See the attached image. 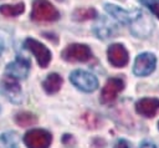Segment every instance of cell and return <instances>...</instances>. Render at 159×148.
Masks as SVG:
<instances>
[{"label": "cell", "instance_id": "cell-1", "mask_svg": "<svg viewBox=\"0 0 159 148\" xmlns=\"http://www.w3.org/2000/svg\"><path fill=\"white\" fill-rule=\"evenodd\" d=\"M30 17L36 22H52L60 19V12L47 0H34Z\"/></svg>", "mask_w": 159, "mask_h": 148}, {"label": "cell", "instance_id": "cell-2", "mask_svg": "<svg viewBox=\"0 0 159 148\" xmlns=\"http://www.w3.org/2000/svg\"><path fill=\"white\" fill-rule=\"evenodd\" d=\"M22 142L27 148H48L52 143V134L42 128H34L27 131Z\"/></svg>", "mask_w": 159, "mask_h": 148}, {"label": "cell", "instance_id": "cell-3", "mask_svg": "<svg viewBox=\"0 0 159 148\" xmlns=\"http://www.w3.org/2000/svg\"><path fill=\"white\" fill-rule=\"evenodd\" d=\"M71 83L82 92H93L98 88V80L94 75L83 71V70H75L70 75Z\"/></svg>", "mask_w": 159, "mask_h": 148}, {"label": "cell", "instance_id": "cell-4", "mask_svg": "<svg viewBox=\"0 0 159 148\" xmlns=\"http://www.w3.org/2000/svg\"><path fill=\"white\" fill-rule=\"evenodd\" d=\"M24 47L34 55V57L36 58L40 67L46 68L48 66V63L52 58V53L47 46H45L43 44H41L40 41L35 40L32 37H27L24 41Z\"/></svg>", "mask_w": 159, "mask_h": 148}, {"label": "cell", "instance_id": "cell-5", "mask_svg": "<svg viewBox=\"0 0 159 148\" xmlns=\"http://www.w3.org/2000/svg\"><path fill=\"white\" fill-rule=\"evenodd\" d=\"M61 57L67 62H87L92 57V51L86 44H71L63 49Z\"/></svg>", "mask_w": 159, "mask_h": 148}, {"label": "cell", "instance_id": "cell-6", "mask_svg": "<svg viewBox=\"0 0 159 148\" xmlns=\"http://www.w3.org/2000/svg\"><path fill=\"white\" fill-rule=\"evenodd\" d=\"M0 93L11 103L19 104L22 101V90L17 80L7 75L0 80Z\"/></svg>", "mask_w": 159, "mask_h": 148}, {"label": "cell", "instance_id": "cell-7", "mask_svg": "<svg viewBox=\"0 0 159 148\" xmlns=\"http://www.w3.org/2000/svg\"><path fill=\"white\" fill-rule=\"evenodd\" d=\"M124 88V81L120 77H111L106 81L102 92H101V97L99 101L102 104H111L116 101V98L118 97V95L123 91Z\"/></svg>", "mask_w": 159, "mask_h": 148}, {"label": "cell", "instance_id": "cell-8", "mask_svg": "<svg viewBox=\"0 0 159 148\" xmlns=\"http://www.w3.org/2000/svg\"><path fill=\"white\" fill-rule=\"evenodd\" d=\"M104 10L112 17H114L117 21H119L122 24H134L137 20H139L143 16L140 10L128 11V10H124L113 4H104Z\"/></svg>", "mask_w": 159, "mask_h": 148}, {"label": "cell", "instance_id": "cell-9", "mask_svg": "<svg viewBox=\"0 0 159 148\" xmlns=\"http://www.w3.org/2000/svg\"><path fill=\"white\" fill-rule=\"evenodd\" d=\"M155 65H157L155 56L150 52H143L135 57L133 72L135 76H148L155 70Z\"/></svg>", "mask_w": 159, "mask_h": 148}, {"label": "cell", "instance_id": "cell-10", "mask_svg": "<svg viewBox=\"0 0 159 148\" xmlns=\"http://www.w3.org/2000/svg\"><path fill=\"white\" fill-rule=\"evenodd\" d=\"M30 72V61L22 56H17L12 62H9L5 67V75L16 78L24 80Z\"/></svg>", "mask_w": 159, "mask_h": 148}, {"label": "cell", "instance_id": "cell-11", "mask_svg": "<svg viewBox=\"0 0 159 148\" xmlns=\"http://www.w3.org/2000/svg\"><path fill=\"white\" fill-rule=\"evenodd\" d=\"M107 56L113 67H124L129 61L128 51L122 44H112L107 50Z\"/></svg>", "mask_w": 159, "mask_h": 148}, {"label": "cell", "instance_id": "cell-12", "mask_svg": "<svg viewBox=\"0 0 159 148\" xmlns=\"http://www.w3.org/2000/svg\"><path fill=\"white\" fill-rule=\"evenodd\" d=\"M135 111L138 114L152 118L159 111V99L158 98H142L135 103Z\"/></svg>", "mask_w": 159, "mask_h": 148}, {"label": "cell", "instance_id": "cell-13", "mask_svg": "<svg viewBox=\"0 0 159 148\" xmlns=\"http://www.w3.org/2000/svg\"><path fill=\"white\" fill-rule=\"evenodd\" d=\"M62 82H63L62 77L58 73L52 72V73H48L46 76V78L42 81V88L46 93L53 95V93L60 91V88L62 86Z\"/></svg>", "mask_w": 159, "mask_h": 148}, {"label": "cell", "instance_id": "cell-14", "mask_svg": "<svg viewBox=\"0 0 159 148\" xmlns=\"http://www.w3.org/2000/svg\"><path fill=\"white\" fill-rule=\"evenodd\" d=\"M94 32H96L97 37H99V39L112 37V35L116 32V26L107 19H101L94 25Z\"/></svg>", "mask_w": 159, "mask_h": 148}, {"label": "cell", "instance_id": "cell-15", "mask_svg": "<svg viewBox=\"0 0 159 148\" xmlns=\"http://www.w3.org/2000/svg\"><path fill=\"white\" fill-rule=\"evenodd\" d=\"M14 122L20 127H30L37 123V116L29 111H21L15 113Z\"/></svg>", "mask_w": 159, "mask_h": 148}, {"label": "cell", "instance_id": "cell-16", "mask_svg": "<svg viewBox=\"0 0 159 148\" xmlns=\"http://www.w3.org/2000/svg\"><path fill=\"white\" fill-rule=\"evenodd\" d=\"M25 11V4L17 2V4H4L0 6V14L6 17H15L17 15H21Z\"/></svg>", "mask_w": 159, "mask_h": 148}, {"label": "cell", "instance_id": "cell-17", "mask_svg": "<svg viewBox=\"0 0 159 148\" xmlns=\"http://www.w3.org/2000/svg\"><path fill=\"white\" fill-rule=\"evenodd\" d=\"M72 16H73V20L76 21H86V20L94 19L97 16V11L92 7H81V9H76Z\"/></svg>", "mask_w": 159, "mask_h": 148}, {"label": "cell", "instance_id": "cell-18", "mask_svg": "<svg viewBox=\"0 0 159 148\" xmlns=\"http://www.w3.org/2000/svg\"><path fill=\"white\" fill-rule=\"evenodd\" d=\"M17 141L19 136L16 132H5L0 134V148H14Z\"/></svg>", "mask_w": 159, "mask_h": 148}, {"label": "cell", "instance_id": "cell-19", "mask_svg": "<svg viewBox=\"0 0 159 148\" xmlns=\"http://www.w3.org/2000/svg\"><path fill=\"white\" fill-rule=\"evenodd\" d=\"M143 6L150 10L152 14H154L159 19V0H138Z\"/></svg>", "mask_w": 159, "mask_h": 148}, {"label": "cell", "instance_id": "cell-20", "mask_svg": "<svg viewBox=\"0 0 159 148\" xmlns=\"http://www.w3.org/2000/svg\"><path fill=\"white\" fill-rule=\"evenodd\" d=\"M113 148H130V144H129L125 139H118V141L114 143Z\"/></svg>", "mask_w": 159, "mask_h": 148}, {"label": "cell", "instance_id": "cell-21", "mask_svg": "<svg viewBox=\"0 0 159 148\" xmlns=\"http://www.w3.org/2000/svg\"><path fill=\"white\" fill-rule=\"evenodd\" d=\"M139 148H157L153 143H150V142H143L140 146H139Z\"/></svg>", "mask_w": 159, "mask_h": 148}, {"label": "cell", "instance_id": "cell-22", "mask_svg": "<svg viewBox=\"0 0 159 148\" xmlns=\"http://www.w3.org/2000/svg\"><path fill=\"white\" fill-rule=\"evenodd\" d=\"M4 49H5V42H4V39L0 36V55L4 52Z\"/></svg>", "mask_w": 159, "mask_h": 148}, {"label": "cell", "instance_id": "cell-23", "mask_svg": "<svg viewBox=\"0 0 159 148\" xmlns=\"http://www.w3.org/2000/svg\"><path fill=\"white\" fill-rule=\"evenodd\" d=\"M57 1H63V0H57Z\"/></svg>", "mask_w": 159, "mask_h": 148}, {"label": "cell", "instance_id": "cell-24", "mask_svg": "<svg viewBox=\"0 0 159 148\" xmlns=\"http://www.w3.org/2000/svg\"><path fill=\"white\" fill-rule=\"evenodd\" d=\"M0 113H1V107H0Z\"/></svg>", "mask_w": 159, "mask_h": 148}, {"label": "cell", "instance_id": "cell-25", "mask_svg": "<svg viewBox=\"0 0 159 148\" xmlns=\"http://www.w3.org/2000/svg\"><path fill=\"white\" fill-rule=\"evenodd\" d=\"M158 128H159V123H158Z\"/></svg>", "mask_w": 159, "mask_h": 148}]
</instances>
